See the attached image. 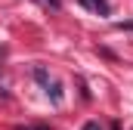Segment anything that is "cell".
I'll return each mask as SVG.
<instances>
[{
  "label": "cell",
  "instance_id": "6da1fadb",
  "mask_svg": "<svg viewBox=\"0 0 133 130\" xmlns=\"http://www.w3.org/2000/svg\"><path fill=\"white\" fill-rule=\"evenodd\" d=\"M87 9H93V12H102V16H108V0H81Z\"/></svg>",
  "mask_w": 133,
  "mask_h": 130
},
{
  "label": "cell",
  "instance_id": "7a4b0ae2",
  "mask_svg": "<svg viewBox=\"0 0 133 130\" xmlns=\"http://www.w3.org/2000/svg\"><path fill=\"white\" fill-rule=\"evenodd\" d=\"M34 77H37L40 84H46V71H43V68H34Z\"/></svg>",
  "mask_w": 133,
  "mask_h": 130
},
{
  "label": "cell",
  "instance_id": "3957f363",
  "mask_svg": "<svg viewBox=\"0 0 133 130\" xmlns=\"http://www.w3.org/2000/svg\"><path fill=\"white\" fill-rule=\"evenodd\" d=\"M84 130H102V127H99V121H87V124H84Z\"/></svg>",
  "mask_w": 133,
  "mask_h": 130
},
{
  "label": "cell",
  "instance_id": "277c9868",
  "mask_svg": "<svg viewBox=\"0 0 133 130\" xmlns=\"http://www.w3.org/2000/svg\"><path fill=\"white\" fill-rule=\"evenodd\" d=\"M34 130H50V127H46V124H37V127H34Z\"/></svg>",
  "mask_w": 133,
  "mask_h": 130
}]
</instances>
